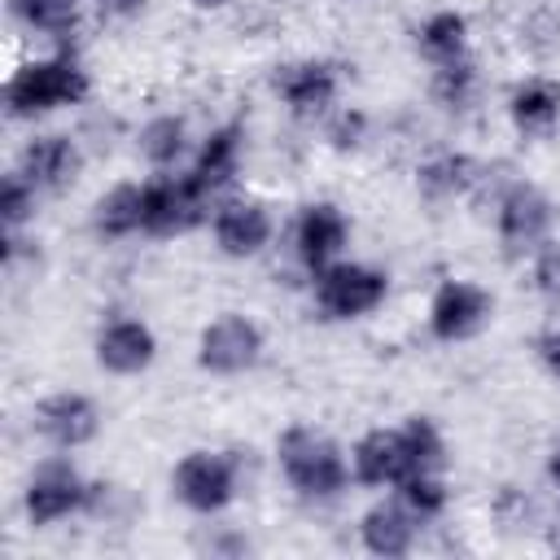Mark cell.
<instances>
[{
	"instance_id": "cell-29",
	"label": "cell",
	"mask_w": 560,
	"mask_h": 560,
	"mask_svg": "<svg viewBox=\"0 0 560 560\" xmlns=\"http://www.w3.org/2000/svg\"><path fill=\"white\" fill-rule=\"evenodd\" d=\"M363 131H368V118H363L359 109H341V114L328 122V140H332V149H354V144L363 140Z\"/></svg>"
},
{
	"instance_id": "cell-28",
	"label": "cell",
	"mask_w": 560,
	"mask_h": 560,
	"mask_svg": "<svg viewBox=\"0 0 560 560\" xmlns=\"http://www.w3.org/2000/svg\"><path fill=\"white\" fill-rule=\"evenodd\" d=\"M31 206H35V184L22 171L4 175V184H0V219H4V228H18L31 214Z\"/></svg>"
},
{
	"instance_id": "cell-1",
	"label": "cell",
	"mask_w": 560,
	"mask_h": 560,
	"mask_svg": "<svg viewBox=\"0 0 560 560\" xmlns=\"http://www.w3.org/2000/svg\"><path fill=\"white\" fill-rule=\"evenodd\" d=\"M88 96V74L70 61V57H48V61H31L22 66L9 88H4V105L13 118H26V114H44V109H57V105H74Z\"/></svg>"
},
{
	"instance_id": "cell-6",
	"label": "cell",
	"mask_w": 560,
	"mask_h": 560,
	"mask_svg": "<svg viewBox=\"0 0 560 560\" xmlns=\"http://www.w3.org/2000/svg\"><path fill=\"white\" fill-rule=\"evenodd\" d=\"M258 350H262L258 324H249L245 315H219L214 324H206L197 359H201V368L228 376V372H245L258 359Z\"/></svg>"
},
{
	"instance_id": "cell-13",
	"label": "cell",
	"mask_w": 560,
	"mask_h": 560,
	"mask_svg": "<svg viewBox=\"0 0 560 560\" xmlns=\"http://www.w3.org/2000/svg\"><path fill=\"white\" fill-rule=\"evenodd\" d=\"M96 424L101 416L83 394H52L35 407V429L57 446H83L88 438H96Z\"/></svg>"
},
{
	"instance_id": "cell-19",
	"label": "cell",
	"mask_w": 560,
	"mask_h": 560,
	"mask_svg": "<svg viewBox=\"0 0 560 560\" xmlns=\"http://www.w3.org/2000/svg\"><path fill=\"white\" fill-rule=\"evenodd\" d=\"M560 118V83L551 79H525L512 92V122L521 131H551V122Z\"/></svg>"
},
{
	"instance_id": "cell-21",
	"label": "cell",
	"mask_w": 560,
	"mask_h": 560,
	"mask_svg": "<svg viewBox=\"0 0 560 560\" xmlns=\"http://www.w3.org/2000/svg\"><path fill=\"white\" fill-rule=\"evenodd\" d=\"M144 228V188L118 184L96 201V232L101 236H127Z\"/></svg>"
},
{
	"instance_id": "cell-17",
	"label": "cell",
	"mask_w": 560,
	"mask_h": 560,
	"mask_svg": "<svg viewBox=\"0 0 560 560\" xmlns=\"http://www.w3.org/2000/svg\"><path fill=\"white\" fill-rule=\"evenodd\" d=\"M79 171V149L66 136H39L22 149V175L35 188H61Z\"/></svg>"
},
{
	"instance_id": "cell-34",
	"label": "cell",
	"mask_w": 560,
	"mask_h": 560,
	"mask_svg": "<svg viewBox=\"0 0 560 560\" xmlns=\"http://www.w3.org/2000/svg\"><path fill=\"white\" fill-rule=\"evenodd\" d=\"M192 4H197V9H223L228 0H192Z\"/></svg>"
},
{
	"instance_id": "cell-25",
	"label": "cell",
	"mask_w": 560,
	"mask_h": 560,
	"mask_svg": "<svg viewBox=\"0 0 560 560\" xmlns=\"http://www.w3.org/2000/svg\"><path fill=\"white\" fill-rule=\"evenodd\" d=\"M472 88H477V70H472L464 57L438 66V74H433V96H438L442 105H451V109L468 105V101H472Z\"/></svg>"
},
{
	"instance_id": "cell-5",
	"label": "cell",
	"mask_w": 560,
	"mask_h": 560,
	"mask_svg": "<svg viewBox=\"0 0 560 560\" xmlns=\"http://www.w3.org/2000/svg\"><path fill=\"white\" fill-rule=\"evenodd\" d=\"M201 210H206V188L192 179V171L144 184V232H158V236L184 232L201 219Z\"/></svg>"
},
{
	"instance_id": "cell-30",
	"label": "cell",
	"mask_w": 560,
	"mask_h": 560,
	"mask_svg": "<svg viewBox=\"0 0 560 560\" xmlns=\"http://www.w3.org/2000/svg\"><path fill=\"white\" fill-rule=\"evenodd\" d=\"M534 284L538 293H547L551 302H560V245H547L534 262Z\"/></svg>"
},
{
	"instance_id": "cell-18",
	"label": "cell",
	"mask_w": 560,
	"mask_h": 560,
	"mask_svg": "<svg viewBox=\"0 0 560 560\" xmlns=\"http://www.w3.org/2000/svg\"><path fill=\"white\" fill-rule=\"evenodd\" d=\"M236 162H241V127H219V131L206 136V144L197 153V166H192V179L206 192H214L236 175Z\"/></svg>"
},
{
	"instance_id": "cell-33",
	"label": "cell",
	"mask_w": 560,
	"mask_h": 560,
	"mask_svg": "<svg viewBox=\"0 0 560 560\" xmlns=\"http://www.w3.org/2000/svg\"><path fill=\"white\" fill-rule=\"evenodd\" d=\"M547 472H551V481H556V486H560V446H556V451H551V459H547Z\"/></svg>"
},
{
	"instance_id": "cell-15",
	"label": "cell",
	"mask_w": 560,
	"mask_h": 560,
	"mask_svg": "<svg viewBox=\"0 0 560 560\" xmlns=\"http://www.w3.org/2000/svg\"><path fill=\"white\" fill-rule=\"evenodd\" d=\"M341 245H346V219H341V210L328 206V201L306 206L302 219H298V258L319 271V267L332 262V254Z\"/></svg>"
},
{
	"instance_id": "cell-10",
	"label": "cell",
	"mask_w": 560,
	"mask_h": 560,
	"mask_svg": "<svg viewBox=\"0 0 560 560\" xmlns=\"http://www.w3.org/2000/svg\"><path fill=\"white\" fill-rule=\"evenodd\" d=\"M551 228V201L529 188V184H512L503 197H499V236L512 254L521 249H534Z\"/></svg>"
},
{
	"instance_id": "cell-2",
	"label": "cell",
	"mask_w": 560,
	"mask_h": 560,
	"mask_svg": "<svg viewBox=\"0 0 560 560\" xmlns=\"http://www.w3.org/2000/svg\"><path fill=\"white\" fill-rule=\"evenodd\" d=\"M276 451H280V468L293 481V490H302L311 499H328V494H337L346 486V459L324 433L298 424V429H289L280 438Z\"/></svg>"
},
{
	"instance_id": "cell-31",
	"label": "cell",
	"mask_w": 560,
	"mask_h": 560,
	"mask_svg": "<svg viewBox=\"0 0 560 560\" xmlns=\"http://www.w3.org/2000/svg\"><path fill=\"white\" fill-rule=\"evenodd\" d=\"M534 350H538V359L547 363V372H556V376H560V328L542 332V337L534 341Z\"/></svg>"
},
{
	"instance_id": "cell-9",
	"label": "cell",
	"mask_w": 560,
	"mask_h": 560,
	"mask_svg": "<svg viewBox=\"0 0 560 560\" xmlns=\"http://www.w3.org/2000/svg\"><path fill=\"white\" fill-rule=\"evenodd\" d=\"M490 293L468 284V280H446L438 293H433V306H429V328L433 337L442 341H455V337H468L486 324L490 315Z\"/></svg>"
},
{
	"instance_id": "cell-8",
	"label": "cell",
	"mask_w": 560,
	"mask_h": 560,
	"mask_svg": "<svg viewBox=\"0 0 560 560\" xmlns=\"http://www.w3.org/2000/svg\"><path fill=\"white\" fill-rule=\"evenodd\" d=\"M88 494H92V486H83L70 464H44L26 486V516L35 525H52V521L88 508Z\"/></svg>"
},
{
	"instance_id": "cell-23",
	"label": "cell",
	"mask_w": 560,
	"mask_h": 560,
	"mask_svg": "<svg viewBox=\"0 0 560 560\" xmlns=\"http://www.w3.org/2000/svg\"><path fill=\"white\" fill-rule=\"evenodd\" d=\"M140 149H144V158H149L153 166H171V162L184 153V122L171 118V114L153 118V122L140 131Z\"/></svg>"
},
{
	"instance_id": "cell-11",
	"label": "cell",
	"mask_w": 560,
	"mask_h": 560,
	"mask_svg": "<svg viewBox=\"0 0 560 560\" xmlns=\"http://www.w3.org/2000/svg\"><path fill=\"white\" fill-rule=\"evenodd\" d=\"M271 88L293 114H319L337 96V70L328 61H289L271 70Z\"/></svg>"
},
{
	"instance_id": "cell-14",
	"label": "cell",
	"mask_w": 560,
	"mask_h": 560,
	"mask_svg": "<svg viewBox=\"0 0 560 560\" xmlns=\"http://www.w3.org/2000/svg\"><path fill=\"white\" fill-rule=\"evenodd\" d=\"M153 350H158V341H153V332H149L140 319H114V324H105L101 337H96V359H101V368H109V372H118V376H131V372L149 368V363H153Z\"/></svg>"
},
{
	"instance_id": "cell-12",
	"label": "cell",
	"mask_w": 560,
	"mask_h": 560,
	"mask_svg": "<svg viewBox=\"0 0 560 560\" xmlns=\"http://www.w3.org/2000/svg\"><path fill=\"white\" fill-rule=\"evenodd\" d=\"M267 236H271V214L258 201L236 197V201H223L219 206V214H214V241H219L223 254L249 258V254H258L267 245Z\"/></svg>"
},
{
	"instance_id": "cell-26",
	"label": "cell",
	"mask_w": 560,
	"mask_h": 560,
	"mask_svg": "<svg viewBox=\"0 0 560 560\" xmlns=\"http://www.w3.org/2000/svg\"><path fill=\"white\" fill-rule=\"evenodd\" d=\"M402 490H398V499L424 521V516H438L442 508H446V490H442V481L433 477V472H411V477H402L398 481Z\"/></svg>"
},
{
	"instance_id": "cell-27",
	"label": "cell",
	"mask_w": 560,
	"mask_h": 560,
	"mask_svg": "<svg viewBox=\"0 0 560 560\" xmlns=\"http://www.w3.org/2000/svg\"><path fill=\"white\" fill-rule=\"evenodd\" d=\"M402 433H407V442H411V455H416V472H433V468L442 464V433L433 429V420H424V416H411V420L402 424Z\"/></svg>"
},
{
	"instance_id": "cell-24",
	"label": "cell",
	"mask_w": 560,
	"mask_h": 560,
	"mask_svg": "<svg viewBox=\"0 0 560 560\" xmlns=\"http://www.w3.org/2000/svg\"><path fill=\"white\" fill-rule=\"evenodd\" d=\"M13 13L48 35L74 31V0H13Z\"/></svg>"
},
{
	"instance_id": "cell-22",
	"label": "cell",
	"mask_w": 560,
	"mask_h": 560,
	"mask_svg": "<svg viewBox=\"0 0 560 560\" xmlns=\"http://www.w3.org/2000/svg\"><path fill=\"white\" fill-rule=\"evenodd\" d=\"M464 39H468V22H464V13H455V9H442V13H433V18L420 26V52L433 57L438 66L459 61V57H464Z\"/></svg>"
},
{
	"instance_id": "cell-7",
	"label": "cell",
	"mask_w": 560,
	"mask_h": 560,
	"mask_svg": "<svg viewBox=\"0 0 560 560\" xmlns=\"http://www.w3.org/2000/svg\"><path fill=\"white\" fill-rule=\"evenodd\" d=\"M350 459H354V477L363 486H394L416 472V455H411V442L402 429H372L368 438H359Z\"/></svg>"
},
{
	"instance_id": "cell-3",
	"label": "cell",
	"mask_w": 560,
	"mask_h": 560,
	"mask_svg": "<svg viewBox=\"0 0 560 560\" xmlns=\"http://www.w3.org/2000/svg\"><path fill=\"white\" fill-rule=\"evenodd\" d=\"M389 280L363 262H328L315 271V306L328 319H354L385 302Z\"/></svg>"
},
{
	"instance_id": "cell-20",
	"label": "cell",
	"mask_w": 560,
	"mask_h": 560,
	"mask_svg": "<svg viewBox=\"0 0 560 560\" xmlns=\"http://www.w3.org/2000/svg\"><path fill=\"white\" fill-rule=\"evenodd\" d=\"M420 192L442 201V197H455V192H468L477 184V162L464 158V153H442V158H429L416 175Z\"/></svg>"
},
{
	"instance_id": "cell-32",
	"label": "cell",
	"mask_w": 560,
	"mask_h": 560,
	"mask_svg": "<svg viewBox=\"0 0 560 560\" xmlns=\"http://www.w3.org/2000/svg\"><path fill=\"white\" fill-rule=\"evenodd\" d=\"M105 9H114V13H131V9H140V0H101Z\"/></svg>"
},
{
	"instance_id": "cell-16",
	"label": "cell",
	"mask_w": 560,
	"mask_h": 560,
	"mask_svg": "<svg viewBox=\"0 0 560 560\" xmlns=\"http://www.w3.org/2000/svg\"><path fill=\"white\" fill-rule=\"evenodd\" d=\"M416 512L398 499V503H376L368 516H363V525H359V538H363V547L372 551V556H402L407 547H411V538H416Z\"/></svg>"
},
{
	"instance_id": "cell-4",
	"label": "cell",
	"mask_w": 560,
	"mask_h": 560,
	"mask_svg": "<svg viewBox=\"0 0 560 560\" xmlns=\"http://www.w3.org/2000/svg\"><path fill=\"white\" fill-rule=\"evenodd\" d=\"M171 486L192 512H219L236 490V459L223 451H192L175 464Z\"/></svg>"
}]
</instances>
